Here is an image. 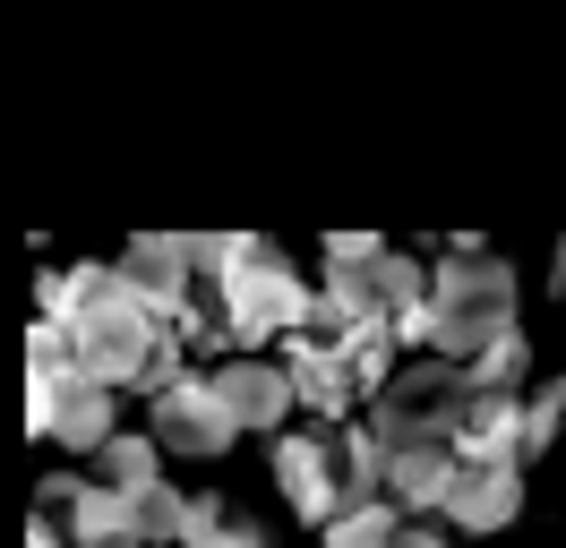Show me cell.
Wrapping results in <instances>:
<instances>
[{
	"label": "cell",
	"instance_id": "6da1fadb",
	"mask_svg": "<svg viewBox=\"0 0 566 548\" xmlns=\"http://www.w3.org/2000/svg\"><path fill=\"white\" fill-rule=\"evenodd\" d=\"M43 326H61L70 335V360L77 377H95V386H146V394H164L180 369V335L155 317V308L120 283V266H70V274H43Z\"/></svg>",
	"mask_w": 566,
	"mask_h": 548
},
{
	"label": "cell",
	"instance_id": "7a4b0ae2",
	"mask_svg": "<svg viewBox=\"0 0 566 548\" xmlns=\"http://www.w3.org/2000/svg\"><path fill=\"white\" fill-rule=\"evenodd\" d=\"M515 326V266L481 249V240H455L447 266L429 274V308L403 326V342H421V360H447V369H472L481 351H497Z\"/></svg>",
	"mask_w": 566,
	"mask_h": 548
},
{
	"label": "cell",
	"instance_id": "3957f363",
	"mask_svg": "<svg viewBox=\"0 0 566 548\" xmlns=\"http://www.w3.org/2000/svg\"><path fill=\"white\" fill-rule=\"evenodd\" d=\"M189 257H198V274H214L232 342L310 335V308H318V292H310V283L292 274V257H283L275 240H258V232H232V240H189Z\"/></svg>",
	"mask_w": 566,
	"mask_h": 548
},
{
	"label": "cell",
	"instance_id": "277c9868",
	"mask_svg": "<svg viewBox=\"0 0 566 548\" xmlns=\"http://www.w3.org/2000/svg\"><path fill=\"white\" fill-rule=\"evenodd\" d=\"M35 360H27V411H35V438L70 445V454H104L120 429H112V394L95 377H77L70 360V335L61 326H43L35 317V342H27Z\"/></svg>",
	"mask_w": 566,
	"mask_h": 548
},
{
	"label": "cell",
	"instance_id": "5b68a950",
	"mask_svg": "<svg viewBox=\"0 0 566 548\" xmlns=\"http://www.w3.org/2000/svg\"><path fill=\"white\" fill-rule=\"evenodd\" d=\"M463 411H472V377L447 369V360H412V369H395V386L369 403V438L403 454V445H429V438H463Z\"/></svg>",
	"mask_w": 566,
	"mask_h": 548
},
{
	"label": "cell",
	"instance_id": "8992f818",
	"mask_svg": "<svg viewBox=\"0 0 566 548\" xmlns=\"http://www.w3.org/2000/svg\"><path fill=\"white\" fill-rule=\"evenodd\" d=\"M146 420H155L146 438L164 445V454H189V463H214V454H232V438H241V429L223 420L207 377H172V386L146 403Z\"/></svg>",
	"mask_w": 566,
	"mask_h": 548
},
{
	"label": "cell",
	"instance_id": "52a82bcc",
	"mask_svg": "<svg viewBox=\"0 0 566 548\" xmlns=\"http://www.w3.org/2000/svg\"><path fill=\"white\" fill-rule=\"evenodd\" d=\"M275 488H283V506L301 514V523H318V531L353 506V497H344V463H335V429L275 438Z\"/></svg>",
	"mask_w": 566,
	"mask_h": 548
},
{
	"label": "cell",
	"instance_id": "ba28073f",
	"mask_svg": "<svg viewBox=\"0 0 566 548\" xmlns=\"http://www.w3.org/2000/svg\"><path fill=\"white\" fill-rule=\"evenodd\" d=\"M120 283H129V292H138L164 326H180V317H189L198 257H189V240H180V232H146V240H129V249H120Z\"/></svg>",
	"mask_w": 566,
	"mask_h": 548
},
{
	"label": "cell",
	"instance_id": "9c48e42d",
	"mask_svg": "<svg viewBox=\"0 0 566 548\" xmlns=\"http://www.w3.org/2000/svg\"><path fill=\"white\" fill-rule=\"evenodd\" d=\"M207 386H214V403H223L232 429H266V438H283V420H292V377H283L275 360H223Z\"/></svg>",
	"mask_w": 566,
	"mask_h": 548
},
{
	"label": "cell",
	"instance_id": "30bf717a",
	"mask_svg": "<svg viewBox=\"0 0 566 548\" xmlns=\"http://www.w3.org/2000/svg\"><path fill=\"white\" fill-rule=\"evenodd\" d=\"M438 514H447L455 531H506V523L524 514V463H463Z\"/></svg>",
	"mask_w": 566,
	"mask_h": 548
},
{
	"label": "cell",
	"instance_id": "8fae6325",
	"mask_svg": "<svg viewBox=\"0 0 566 548\" xmlns=\"http://www.w3.org/2000/svg\"><path fill=\"white\" fill-rule=\"evenodd\" d=\"M283 377H292V403H310L326 429H344V411H353V369H344L335 342L292 335V342H283Z\"/></svg>",
	"mask_w": 566,
	"mask_h": 548
},
{
	"label": "cell",
	"instance_id": "7c38bea8",
	"mask_svg": "<svg viewBox=\"0 0 566 548\" xmlns=\"http://www.w3.org/2000/svg\"><path fill=\"white\" fill-rule=\"evenodd\" d=\"M70 548H146L138 531V506L129 497H112V488H95V479H70Z\"/></svg>",
	"mask_w": 566,
	"mask_h": 548
},
{
	"label": "cell",
	"instance_id": "4fadbf2b",
	"mask_svg": "<svg viewBox=\"0 0 566 548\" xmlns=\"http://www.w3.org/2000/svg\"><path fill=\"white\" fill-rule=\"evenodd\" d=\"M155 479H164V445L155 438H129V429H120V438L95 454V488H112V497H138Z\"/></svg>",
	"mask_w": 566,
	"mask_h": 548
},
{
	"label": "cell",
	"instance_id": "5bb4252c",
	"mask_svg": "<svg viewBox=\"0 0 566 548\" xmlns=\"http://www.w3.org/2000/svg\"><path fill=\"white\" fill-rule=\"evenodd\" d=\"M180 548H266V531L232 514L223 497H189V523H180Z\"/></svg>",
	"mask_w": 566,
	"mask_h": 548
},
{
	"label": "cell",
	"instance_id": "9a60e30c",
	"mask_svg": "<svg viewBox=\"0 0 566 548\" xmlns=\"http://www.w3.org/2000/svg\"><path fill=\"white\" fill-rule=\"evenodd\" d=\"M558 429H566V377H541L524 394V463H541L558 445Z\"/></svg>",
	"mask_w": 566,
	"mask_h": 548
},
{
	"label": "cell",
	"instance_id": "2e32d148",
	"mask_svg": "<svg viewBox=\"0 0 566 548\" xmlns=\"http://www.w3.org/2000/svg\"><path fill=\"white\" fill-rule=\"evenodd\" d=\"M463 377H472V394H515V386L532 377V342H524V335H506L497 351H481Z\"/></svg>",
	"mask_w": 566,
	"mask_h": 548
},
{
	"label": "cell",
	"instance_id": "e0dca14e",
	"mask_svg": "<svg viewBox=\"0 0 566 548\" xmlns=\"http://www.w3.org/2000/svg\"><path fill=\"white\" fill-rule=\"evenodd\" d=\"M395 531H403V514L378 497V506H353V514H335L326 523V548H387Z\"/></svg>",
	"mask_w": 566,
	"mask_h": 548
},
{
	"label": "cell",
	"instance_id": "ac0fdd59",
	"mask_svg": "<svg viewBox=\"0 0 566 548\" xmlns=\"http://www.w3.org/2000/svg\"><path fill=\"white\" fill-rule=\"evenodd\" d=\"M387 548H447V531H429V523H403Z\"/></svg>",
	"mask_w": 566,
	"mask_h": 548
},
{
	"label": "cell",
	"instance_id": "d6986e66",
	"mask_svg": "<svg viewBox=\"0 0 566 548\" xmlns=\"http://www.w3.org/2000/svg\"><path fill=\"white\" fill-rule=\"evenodd\" d=\"M27 548H70V540L52 531V514H35V523H27Z\"/></svg>",
	"mask_w": 566,
	"mask_h": 548
}]
</instances>
